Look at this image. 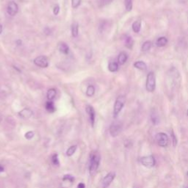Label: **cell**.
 Returning a JSON list of instances; mask_svg holds the SVG:
<instances>
[{
  "label": "cell",
  "mask_w": 188,
  "mask_h": 188,
  "mask_svg": "<svg viewBox=\"0 0 188 188\" xmlns=\"http://www.w3.org/2000/svg\"><path fill=\"white\" fill-rule=\"evenodd\" d=\"M94 93H95V88H94V87L93 85L88 86L86 90V95L88 97H91L94 95Z\"/></svg>",
  "instance_id": "cell-24"
},
{
  "label": "cell",
  "mask_w": 188,
  "mask_h": 188,
  "mask_svg": "<svg viewBox=\"0 0 188 188\" xmlns=\"http://www.w3.org/2000/svg\"><path fill=\"white\" fill-rule=\"evenodd\" d=\"M34 63L40 68H47L49 65V61L46 57L39 56L34 60Z\"/></svg>",
  "instance_id": "cell-7"
},
{
  "label": "cell",
  "mask_w": 188,
  "mask_h": 188,
  "mask_svg": "<svg viewBox=\"0 0 188 188\" xmlns=\"http://www.w3.org/2000/svg\"><path fill=\"white\" fill-rule=\"evenodd\" d=\"M167 44H168V39L165 37H160L157 40V46L159 47H165L167 45Z\"/></svg>",
  "instance_id": "cell-21"
},
{
  "label": "cell",
  "mask_w": 188,
  "mask_h": 188,
  "mask_svg": "<svg viewBox=\"0 0 188 188\" xmlns=\"http://www.w3.org/2000/svg\"><path fill=\"white\" fill-rule=\"evenodd\" d=\"M16 44L18 45H22V40H18L16 41Z\"/></svg>",
  "instance_id": "cell-35"
},
{
  "label": "cell",
  "mask_w": 188,
  "mask_h": 188,
  "mask_svg": "<svg viewBox=\"0 0 188 188\" xmlns=\"http://www.w3.org/2000/svg\"><path fill=\"white\" fill-rule=\"evenodd\" d=\"M151 47H152L151 41H150V40H147V41L144 42L143 44V46H142V51H149Z\"/></svg>",
  "instance_id": "cell-23"
},
{
  "label": "cell",
  "mask_w": 188,
  "mask_h": 188,
  "mask_svg": "<svg viewBox=\"0 0 188 188\" xmlns=\"http://www.w3.org/2000/svg\"><path fill=\"white\" fill-rule=\"evenodd\" d=\"M63 182H71V183H72V182H74V178L71 175H65L64 176V177H63Z\"/></svg>",
  "instance_id": "cell-28"
},
{
  "label": "cell",
  "mask_w": 188,
  "mask_h": 188,
  "mask_svg": "<svg viewBox=\"0 0 188 188\" xmlns=\"http://www.w3.org/2000/svg\"><path fill=\"white\" fill-rule=\"evenodd\" d=\"M125 102L126 98L124 96H119L116 99L114 104V108H113V116H114V118H117V116H118L120 112L123 109Z\"/></svg>",
  "instance_id": "cell-3"
},
{
  "label": "cell",
  "mask_w": 188,
  "mask_h": 188,
  "mask_svg": "<svg viewBox=\"0 0 188 188\" xmlns=\"http://www.w3.org/2000/svg\"><path fill=\"white\" fill-rule=\"evenodd\" d=\"M99 163H100V156L97 152H93L90 154V174L94 176L98 170Z\"/></svg>",
  "instance_id": "cell-1"
},
{
  "label": "cell",
  "mask_w": 188,
  "mask_h": 188,
  "mask_svg": "<svg viewBox=\"0 0 188 188\" xmlns=\"http://www.w3.org/2000/svg\"><path fill=\"white\" fill-rule=\"evenodd\" d=\"M122 124L120 122H114L111 124L110 127V133L113 137H117L121 132Z\"/></svg>",
  "instance_id": "cell-6"
},
{
  "label": "cell",
  "mask_w": 188,
  "mask_h": 188,
  "mask_svg": "<svg viewBox=\"0 0 188 188\" xmlns=\"http://www.w3.org/2000/svg\"><path fill=\"white\" fill-rule=\"evenodd\" d=\"M171 138H172V141H173V146H176L177 145V139H176V137L175 136L174 133H173V130L171 131Z\"/></svg>",
  "instance_id": "cell-30"
},
{
  "label": "cell",
  "mask_w": 188,
  "mask_h": 188,
  "mask_svg": "<svg viewBox=\"0 0 188 188\" xmlns=\"http://www.w3.org/2000/svg\"><path fill=\"white\" fill-rule=\"evenodd\" d=\"M132 30L135 33H139L141 30V21H135L132 24Z\"/></svg>",
  "instance_id": "cell-19"
},
{
  "label": "cell",
  "mask_w": 188,
  "mask_h": 188,
  "mask_svg": "<svg viewBox=\"0 0 188 188\" xmlns=\"http://www.w3.org/2000/svg\"><path fill=\"white\" fill-rule=\"evenodd\" d=\"M140 162H141V163L143 166L148 168H153L156 164L155 159H154V157L151 155L141 157V159H140Z\"/></svg>",
  "instance_id": "cell-4"
},
{
  "label": "cell",
  "mask_w": 188,
  "mask_h": 188,
  "mask_svg": "<svg viewBox=\"0 0 188 188\" xmlns=\"http://www.w3.org/2000/svg\"><path fill=\"white\" fill-rule=\"evenodd\" d=\"M125 8L127 11H131L132 9V0H124Z\"/></svg>",
  "instance_id": "cell-26"
},
{
  "label": "cell",
  "mask_w": 188,
  "mask_h": 188,
  "mask_svg": "<svg viewBox=\"0 0 188 188\" xmlns=\"http://www.w3.org/2000/svg\"><path fill=\"white\" fill-rule=\"evenodd\" d=\"M78 188H85V185L84 183H79L78 184Z\"/></svg>",
  "instance_id": "cell-34"
},
{
  "label": "cell",
  "mask_w": 188,
  "mask_h": 188,
  "mask_svg": "<svg viewBox=\"0 0 188 188\" xmlns=\"http://www.w3.org/2000/svg\"><path fill=\"white\" fill-rule=\"evenodd\" d=\"M19 11V6L15 2H10L8 6V13L11 16H16Z\"/></svg>",
  "instance_id": "cell-8"
},
{
  "label": "cell",
  "mask_w": 188,
  "mask_h": 188,
  "mask_svg": "<svg viewBox=\"0 0 188 188\" xmlns=\"http://www.w3.org/2000/svg\"><path fill=\"white\" fill-rule=\"evenodd\" d=\"M156 141L159 146L166 147L169 143V138L165 133L159 132L156 135Z\"/></svg>",
  "instance_id": "cell-5"
},
{
  "label": "cell",
  "mask_w": 188,
  "mask_h": 188,
  "mask_svg": "<svg viewBox=\"0 0 188 188\" xmlns=\"http://www.w3.org/2000/svg\"><path fill=\"white\" fill-rule=\"evenodd\" d=\"M51 162H52L53 165H59V159H58V156L57 154H53L52 157H51Z\"/></svg>",
  "instance_id": "cell-27"
},
{
  "label": "cell",
  "mask_w": 188,
  "mask_h": 188,
  "mask_svg": "<svg viewBox=\"0 0 188 188\" xmlns=\"http://www.w3.org/2000/svg\"><path fill=\"white\" fill-rule=\"evenodd\" d=\"M61 53L64 54H68L69 52V47H68L66 44L65 43H60L59 44V47H58Z\"/></svg>",
  "instance_id": "cell-15"
},
{
  "label": "cell",
  "mask_w": 188,
  "mask_h": 188,
  "mask_svg": "<svg viewBox=\"0 0 188 188\" xmlns=\"http://www.w3.org/2000/svg\"><path fill=\"white\" fill-rule=\"evenodd\" d=\"M124 42H125L126 47L128 49H132L133 45H134V40L131 36H126L124 39Z\"/></svg>",
  "instance_id": "cell-18"
},
{
  "label": "cell",
  "mask_w": 188,
  "mask_h": 188,
  "mask_svg": "<svg viewBox=\"0 0 188 188\" xmlns=\"http://www.w3.org/2000/svg\"><path fill=\"white\" fill-rule=\"evenodd\" d=\"M85 110H86L87 113L89 115L90 120V123H91V125L93 127L94 122H95V116H96L95 110H94L93 107H91V106H90V105L87 106Z\"/></svg>",
  "instance_id": "cell-11"
},
{
  "label": "cell",
  "mask_w": 188,
  "mask_h": 188,
  "mask_svg": "<svg viewBox=\"0 0 188 188\" xmlns=\"http://www.w3.org/2000/svg\"><path fill=\"white\" fill-rule=\"evenodd\" d=\"M156 88V77L154 72L151 71L147 74L146 83H145V89L149 93H152Z\"/></svg>",
  "instance_id": "cell-2"
},
{
  "label": "cell",
  "mask_w": 188,
  "mask_h": 188,
  "mask_svg": "<svg viewBox=\"0 0 188 188\" xmlns=\"http://www.w3.org/2000/svg\"><path fill=\"white\" fill-rule=\"evenodd\" d=\"M45 107H46V110H47L49 113H54V112L56 110L55 106H54V103H53L52 101H49V102H47V103H46Z\"/></svg>",
  "instance_id": "cell-16"
},
{
  "label": "cell",
  "mask_w": 188,
  "mask_h": 188,
  "mask_svg": "<svg viewBox=\"0 0 188 188\" xmlns=\"http://www.w3.org/2000/svg\"><path fill=\"white\" fill-rule=\"evenodd\" d=\"M33 112L31 110L29 109V108H24L22 110H21L19 113V116L21 117V118H24V119H27V118H30V117L33 116Z\"/></svg>",
  "instance_id": "cell-10"
},
{
  "label": "cell",
  "mask_w": 188,
  "mask_h": 188,
  "mask_svg": "<svg viewBox=\"0 0 188 188\" xmlns=\"http://www.w3.org/2000/svg\"><path fill=\"white\" fill-rule=\"evenodd\" d=\"M59 12H60V7H59V5H57L54 6V10H53V13H54V15L57 16L58 13H59Z\"/></svg>",
  "instance_id": "cell-32"
},
{
  "label": "cell",
  "mask_w": 188,
  "mask_h": 188,
  "mask_svg": "<svg viewBox=\"0 0 188 188\" xmlns=\"http://www.w3.org/2000/svg\"><path fill=\"white\" fill-rule=\"evenodd\" d=\"M3 171H4V168L2 165H0V173H2V172Z\"/></svg>",
  "instance_id": "cell-36"
},
{
  "label": "cell",
  "mask_w": 188,
  "mask_h": 188,
  "mask_svg": "<svg viewBox=\"0 0 188 188\" xmlns=\"http://www.w3.org/2000/svg\"><path fill=\"white\" fill-rule=\"evenodd\" d=\"M57 94V91L54 88H51L48 90L47 92V99L49 101H52L53 99L55 98Z\"/></svg>",
  "instance_id": "cell-22"
},
{
  "label": "cell",
  "mask_w": 188,
  "mask_h": 188,
  "mask_svg": "<svg viewBox=\"0 0 188 188\" xmlns=\"http://www.w3.org/2000/svg\"><path fill=\"white\" fill-rule=\"evenodd\" d=\"M108 69L110 72H116L118 70V63L116 62H110L108 65Z\"/></svg>",
  "instance_id": "cell-20"
},
{
  "label": "cell",
  "mask_w": 188,
  "mask_h": 188,
  "mask_svg": "<svg viewBox=\"0 0 188 188\" xmlns=\"http://www.w3.org/2000/svg\"><path fill=\"white\" fill-rule=\"evenodd\" d=\"M71 3L73 8H77L80 5L81 0H71Z\"/></svg>",
  "instance_id": "cell-29"
},
{
  "label": "cell",
  "mask_w": 188,
  "mask_h": 188,
  "mask_svg": "<svg viewBox=\"0 0 188 188\" xmlns=\"http://www.w3.org/2000/svg\"><path fill=\"white\" fill-rule=\"evenodd\" d=\"M116 177V174L113 172L111 173H109L107 175H106V176L103 179L102 181V184H103V187L104 188H107V187H109L110 184L112 183L113 179Z\"/></svg>",
  "instance_id": "cell-9"
},
{
  "label": "cell",
  "mask_w": 188,
  "mask_h": 188,
  "mask_svg": "<svg viewBox=\"0 0 188 188\" xmlns=\"http://www.w3.org/2000/svg\"><path fill=\"white\" fill-rule=\"evenodd\" d=\"M24 137H25V138H26V139H28V140L32 139V138L34 137V132L30 131V132L26 133L25 136H24Z\"/></svg>",
  "instance_id": "cell-31"
},
{
  "label": "cell",
  "mask_w": 188,
  "mask_h": 188,
  "mask_svg": "<svg viewBox=\"0 0 188 188\" xmlns=\"http://www.w3.org/2000/svg\"><path fill=\"white\" fill-rule=\"evenodd\" d=\"M127 59H128V55H127V53L122 51L118 57V63L120 65H124L127 62Z\"/></svg>",
  "instance_id": "cell-13"
},
{
  "label": "cell",
  "mask_w": 188,
  "mask_h": 188,
  "mask_svg": "<svg viewBox=\"0 0 188 188\" xmlns=\"http://www.w3.org/2000/svg\"><path fill=\"white\" fill-rule=\"evenodd\" d=\"M110 1L111 0H101V2H102L103 5H105V4H107V3H109Z\"/></svg>",
  "instance_id": "cell-33"
},
{
  "label": "cell",
  "mask_w": 188,
  "mask_h": 188,
  "mask_svg": "<svg viewBox=\"0 0 188 188\" xmlns=\"http://www.w3.org/2000/svg\"><path fill=\"white\" fill-rule=\"evenodd\" d=\"M151 121L154 125H157L159 122V116L158 114V112L156 109H152L151 113Z\"/></svg>",
  "instance_id": "cell-12"
},
{
  "label": "cell",
  "mask_w": 188,
  "mask_h": 188,
  "mask_svg": "<svg viewBox=\"0 0 188 188\" xmlns=\"http://www.w3.org/2000/svg\"><path fill=\"white\" fill-rule=\"evenodd\" d=\"M78 33H79V24L77 22H74L71 25L72 36L76 38L78 36Z\"/></svg>",
  "instance_id": "cell-17"
},
{
  "label": "cell",
  "mask_w": 188,
  "mask_h": 188,
  "mask_svg": "<svg viewBox=\"0 0 188 188\" xmlns=\"http://www.w3.org/2000/svg\"><path fill=\"white\" fill-rule=\"evenodd\" d=\"M2 33V24H0V34Z\"/></svg>",
  "instance_id": "cell-37"
},
{
  "label": "cell",
  "mask_w": 188,
  "mask_h": 188,
  "mask_svg": "<svg viewBox=\"0 0 188 188\" xmlns=\"http://www.w3.org/2000/svg\"><path fill=\"white\" fill-rule=\"evenodd\" d=\"M76 150H77V145H72L66 151V155L68 157H71L73 154L75 153Z\"/></svg>",
  "instance_id": "cell-25"
},
{
  "label": "cell",
  "mask_w": 188,
  "mask_h": 188,
  "mask_svg": "<svg viewBox=\"0 0 188 188\" xmlns=\"http://www.w3.org/2000/svg\"><path fill=\"white\" fill-rule=\"evenodd\" d=\"M134 67L141 71H145L147 69V65L143 61H136L134 63Z\"/></svg>",
  "instance_id": "cell-14"
},
{
  "label": "cell",
  "mask_w": 188,
  "mask_h": 188,
  "mask_svg": "<svg viewBox=\"0 0 188 188\" xmlns=\"http://www.w3.org/2000/svg\"><path fill=\"white\" fill-rule=\"evenodd\" d=\"M187 116H188V110H187Z\"/></svg>",
  "instance_id": "cell-38"
},
{
  "label": "cell",
  "mask_w": 188,
  "mask_h": 188,
  "mask_svg": "<svg viewBox=\"0 0 188 188\" xmlns=\"http://www.w3.org/2000/svg\"><path fill=\"white\" fill-rule=\"evenodd\" d=\"M187 176H188V172H187Z\"/></svg>",
  "instance_id": "cell-39"
}]
</instances>
